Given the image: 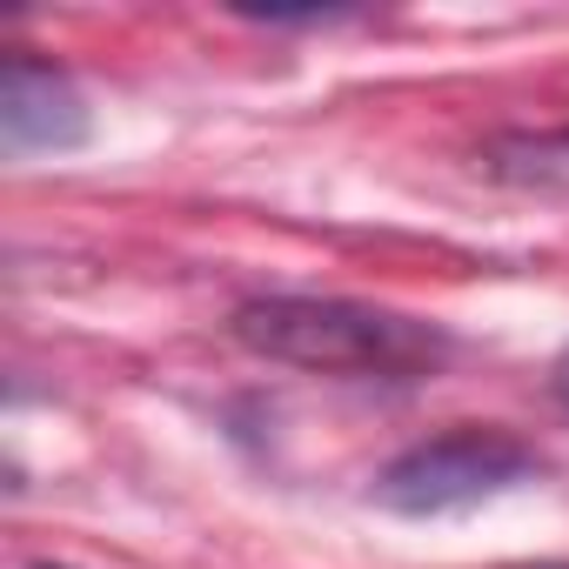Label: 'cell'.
I'll list each match as a JSON object with an SVG mask.
<instances>
[{"label":"cell","mask_w":569,"mask_h":569,"mask_svg":"<svg viewBox=\"0 0 569 569\" xmlns=\"http://www.w3.org/2000/svg\"><path fill=\"white\" fill-rule=\"evenodd\" d=\"M234 336L268 362L322 376H422L449 349L429 322L342 296H254L234 309Z\"/></svg>","instance_id":"6da1fadb"},{"label":"cell","mask_w":569,"mask_h":569,"mask_svg":"<svg viewBox=\"0 0 569 569\" xmlns=\"http://www.w3.org/2000/svg\"><path fill=\"white\" fill-rule=\"evenodd\" d=\"M28 569H68V562H28Z\"/></svg>","instance_id":"8992f818"},{"label":"cell","mask_w":569,"mask_h":569,"mask_svg":"<svg viewBox=\"0 0 569 569\" xmlns=\"http://www.w3.org/2000/svg\"><path fill=\"white\" fill-rule=\"evenodd\" d=\"M549 382H556V396H562V402H569V349H562V356H556V376H549Z\"/></svg>","instance_id":"277c9868"},{"label":"cell","mask_w":569,"mask_h":569,"mask_svg":"<svg viewBox=\"0 0 569 569\" xmlns=\"http://www.w3.org/2000/svg\"><path fill=\"white\" fill-rule=\"evenodd\" d=\"M81 141H88L81 88L34 54H8V68H0V148L21 161V154H68Z\"/></svg>","instance_id":"3957f363"},{"label":"cell","mask_w":569,"mask_h":569,"mask_svg":"<svg viewBox=\"0 0 569 569\" xmlns=\"http://www.w3.org/2000/svg\"><path fill=\"white\" fill-rule=\"evenodd\" d=\"M502 569H569V562H556V556H536V562H502Z\"/></svg>","instance_id":"5b68a950"},{"label":"cell","mask_w":569,"mask_h":569,"mask_svg":"<svg viewBox=\"0 0 569 569\" xmlns=\"http://www.w3.org/2000/svg\"><path fill=\"white\" fill-rule=\"evenodd\" d=\"M542 462L529 442H516L509 429H449V436H429L416 449H402L382 476H376V502L389 516H456V509H476L516 482H529Z\"/></svg>","instance_id":"7a4b0ae2"}]
</instances>
